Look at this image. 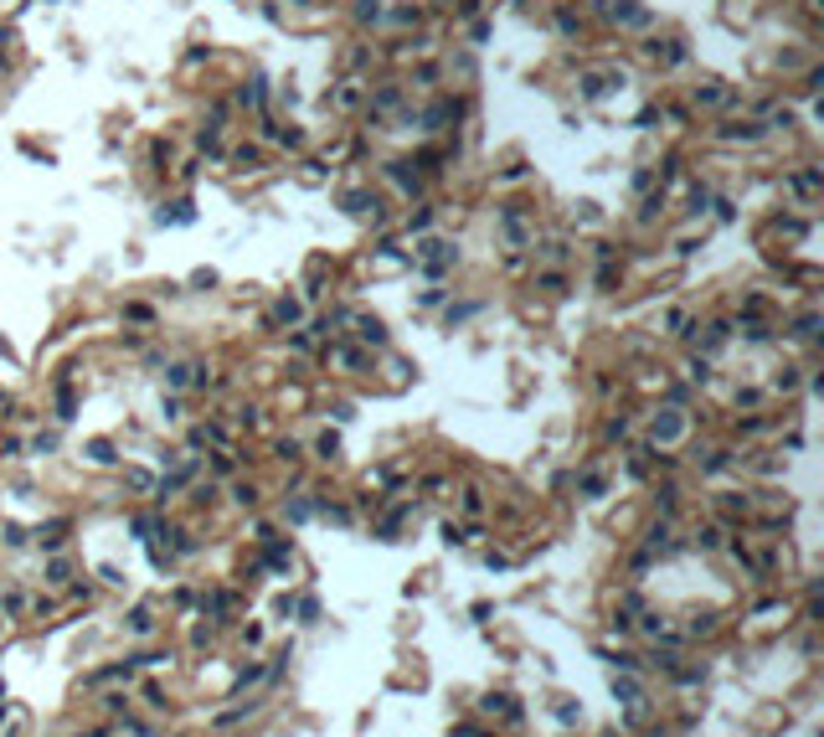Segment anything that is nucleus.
<instances>
[{"mask_svg": "<svg viewBox=\"0 0 824 737\" xmlns=\"http://www.w3.org/2000/svg\"><path fill=\"white\" fill-rule=\"evenodd\" d=\"M83 737H103V732H83Z\"/></svg>", "mask_w": 824, "mask_h": 737, "instance_id": "f03ea898", "label": "nucleus"}, {"mask_svg": "<svg viewBox=\"0 0 824 737\" xmlns=\"http://www.w3.org/2000/svg\"><path fill=\"white\" fill-rule=\"evenodd\" d=\"M129 629H134V634H150V629H155V614H150V609H134V614H129Z\"/></svg>", "mask_w": 824, "mask_h": 737, "instance_id": "f257e3e1", "label": "nucleus"}]
</instances>
